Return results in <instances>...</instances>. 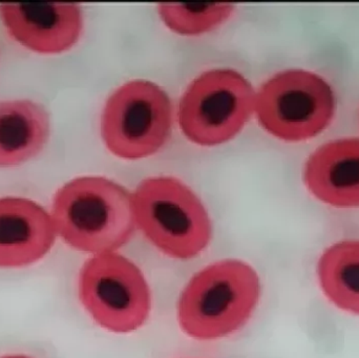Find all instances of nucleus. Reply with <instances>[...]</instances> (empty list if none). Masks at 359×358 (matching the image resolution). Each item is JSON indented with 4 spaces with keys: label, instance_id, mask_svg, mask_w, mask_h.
<instances>
[{
    "label": "nucleus",
    "instance_id": "6e6552de",
    "mask_svg": "<svg viewBox=\"0 0 359 358\" xmlns=\"http://www.w3.org/2000/svg\"><path fill=\"white\" fill-rule=\"evenodd\" d=\"M0 20L15 40L40 54L71 48L83 29V15L75 2H4Z\"/></svg>",
    "mask_w": 359,
    "mask_h": 358
},
{
    "label": "nucleus",
    "instance_id": "7ed1b4c3",
    "mask_svg": "<svg viewBox=\"0 0 359 358\" xmlns=\"http://www.w3.org/2000/svg\"><path fill=\"white\" fill-rule=\"evenodd\" d=\"M132 193L137 227L164 254L187 260L208 246L210 218L185 183L172 177H151Z\"/></svg>",
    "mask_w": 359,
    "mask_h": 358
},
{
    "label": "nucleus",
    "instance_id": "f8f14e48",
    "mask_svg": "<svg viewBox=\"0 0 359 358\" xmlns=\"http://www.w3.org/2000/svg\"><path fill=\"white\" fill-rule=\"evenodd\" d=\"M325 296L337 308L359 315V241H344L329 247L318 265Z\"/></svg>",
    "mask_w": 359,
    "mask_h": 358
},
{
    "label": "nucleus",
    "instance_id": "ddd939ff",
    "mask_svg": "<svg viewBox=\"0 0 359 358\" xmlns=\"http://www.w3.org/2000/svg\"><path fill=\"white\" fill-rule=\"evenodd\" d=\"M236 10L231 2H161L158 13L175 33L198 36L223 25Z\"/></svg>",
    "mask_w": 359,
    "mask_h": 358
},
{
    "label": "nucleus",
    "instance_id": "9b49d317",
    "mask_svg": "<svg viewBox=\"0 0 359 358\" xmlns=\"http://www.w3.org/2000/svg\"><path fill=\"white\" fill-rule=\"evenodd\" d=\"M50 134V113L43 105L29 99L0 101V167L39 155Z\"/></svg>",
    "mask_w": 359,
    "mask_h": 358
},
{
    "label": "nucleus",
    "instance_id": "1a4fd4ad",
    "mask_svg": "<svg viewBox=\"0 0 359 358\" xmlns=\"http://www.w3.org/2000/svg\"><path fill=\"white\" fill-rule=\"evenodd\" d=\"M50 212L25 198L0 199V267L27 266L43 258L56 239Z\"/></svg>",
    "mask_w": 359,
    "mask_h": 358
},
{
    "label": "nucleus",
    "instance_id": "423d86ee",
    "mask_svg": "<svg viewBox=\"0 0 359 358\" xmlns=\"http://www.w3.org/2000/svg\"><path fill=\"white\" fill-rule=\"evenodd\" d=\"M172 101L151 81L133 80L109 96L101 116V136L109 151L126 160L151 157L170 139Z\"/></svg>",
    "mask_w": 359,
    "mask_h": 358
},
{
    "label": "nucleus",
    "instance_id": "9d476101",
    "mask_svg": "<svg viewBox=\"0 0 359 358\" xmlns=\"http://www.w3.org/2000/svg\"><path fill=\"white\" fill-rule=\"evenodd\" d=\"M304 180L310 193L339 208L359 207V139H339L308 159Z\"/></svg>",
    "mask_w": 359,
    "mask_h": 358
},
{
    "label": "nucleus",
    "instance_id": "39448f33",
    "mask_svg": "<svg viewBox=\"0 0 359 358\" xmlns=\"http://www.w3.org/2000/svg\"><path fill=\"white\" fill-rule=\"evenodd\" d=\"M255 94L252 84L240 71H204L188 85L180 100V128L188 140L202 146L227 142L255 113Z\"/></svg>",
    "mask_w": 359,
    "mask_h": 358
},
{
    "label": "nucleus",
    "instance_id": "f03ea898",
    "mask_svg": "<svg viewBox=\"0 0 359 358\" xmlns=\"http://www.w3.org/2000/svg\"><path fill=\"white\" fill-rule=\"evenodd\" d=\"M261 296L259 275L238 260L210 265L190 280L179 301L184 332L196 340L225 338L250 319Z\"/></svg>",
    "mask_w": 359,
    "mask_h": 358
},
{
    "label": "nucleus",
    "instance_id": "20e7f679",
    "mask_svg": "<svg viewBox=\"0 0 359 358\" xmlns=\"http://www.w3.org/2000/svg\"><path fill=\"white\" fill-rule=\"evenodd\" d=\"M330 84L313 71L288 69L269 78L255 94V113L272 136L288 142L316 138L335 115Z\"/></svg>",
    "mask_w": 359,
    "mask_h": 358
},
{
    "label": "nucleus",
    "instance_id": "f257e3e1",
    "mask_svg": "<svg viewBox=\"0 0 359 358\" xmlns=\"http://www.w3.org/2000/svg\"><path fill=\"white\" fill-rule=\"evenodd\" d=\"M50 216L65 243L95 254L115 252L137 227L133 193L104 177L65 183L55 193Z\"/></svg>",
    "mask_w": 359,
    "mask_h": 358
},
{
    "label": "nucleus",
    "instance_id": "0eeeda50",
    "mask_svg": "<svg viewBox=\"0 0 359 358\" xmlns=\"http://www.w3.org/2000/svg\"><path fill=\"white\" fill-rule=\"evenodd\" d=\"M79 296L90 317L116 333L136 331L151 313V291L144 275L116 252L95 254L84 264Z\"/></svg>",
    "mask_w": 359,
    "mask_h": 358
},
{
    "label": "nucleus",
    "instance_id": "4468645a",
    "mask_svg": "<svg viewBox=\"0 0 359 358\" xmlns=\"http://www.w3.org/2000/svg\"><path fill=\"white\" fill-rule=\"evenodd\" d=\"M0 358H32V357H25V355H8V357H2Z\"/></svg>",
    "mask_w": 359,
    "mask_h": 358
}]
</instances>
